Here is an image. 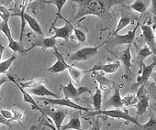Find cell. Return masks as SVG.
Wrapping results in <instances>:
<instances>
[{
	"label": "cell",
	"instance_id": "1",
	"mask_svg": "<svg viewBox=\"0 0 156 130\" xmlns=\"http://www.w3.org/2000/svg\"><path fill=\"white\" fill-rule=\"evenodd\" d=\"M78 6V11L74 20L93 15L99 18H107L110 14L111 9L116 5H121L129 0H72Z\"/></svg>",
	"mask_w": 156,
	"mask_h": 130
},
{
	"label": "cell",
	"instance_id": "2",
	"mask_svg": "<svg viewBox=\"0 0 156 130\" xmlns=\"http://www.w3.org/2000/svg\"><path fill=\"white\" fill-rule=\"evenodd\" d=\"M90 116H96V115H105L108 117L115 118V119H122L127 122L133 123L136 125H140L139 122L137 121L136 118L133 116L129 115L127 112L121 111L120 109H111V110H99V111H95V112H89Z\"/></svg>",
	"mask_w": 156,
	"mask_h": 130
},
{
	"label": "cell",
	"instance_id": "3",
	"mask_svg": "<svg viewBox=\"0 0 156 130\" xmlns=\"http://www.w3.org/2000/svg\"><path fill=\"white\" fill-rule=\"evenodd\" d=\"M139 26H140V21H137V24L132 30H129V32H127L126 34H123V35L117 34L115 36H111L110 39H107V43L109 44L110 47H115V46L123 45V44L131 45L135 40L136 31H137V29L139 28Z\"/></svg>",
	"mask_w": 156,
	"mask_h": 130
},
{
	"label": "cell",
	"instance_id": "4",
	"mask_svg": "<svg viewBox=\"0 0 156 130\" xmlns=\"http://www.w3.org/2000/svg\"><path fill=\"white\" fill-rule=\"evenodd\" d=\"M0 30H1V32L7 37L9 40V49H10L14 52H19L21 55H25L28 52L27 49L24 48L22 41L18 42L12 38V34H11V30H10L9 23L1 21V23H0Z\"/></svg>",
	"mask_w": 156,
	"mask_h": 130
},
{
	"label": "cell",
	"instance_id": "5",
	"mask_svg": "<svg viewBox=\"0 0 156 130\" xmlns=\"http://www.w3.org/2000/svg\"><path fill=\"white\" fill-rule=\"evenodd\" d=\"M105 43H107V40L104 41L103 43L99 44L98 46L82 48L80 50H78L77 51L73 52V54H71L68 59L70 60H73V61H84V60H87L93 58L94 56H96L98 54V52L99 48L101 46H103Z\"/></svg>",
	"mask_w": 156,
	"mask_h": 130
},
{
	"label": "cell",
	"instance_id": "6",
	"mask_svg": "<svg viewBox=\"0 0 156 130\" xmlns=\"http://www.w3.org/2000/svg\"><path fill=\"white\" fill-rule=\"evenodd\" d=\"M17 16H20V19H21V32H20V41H22V39H23V33H24V28H25V24L28 23L30 28L35 32L37 33L39 36H44V33L41 29V25L39 24V22L37 21V19L30 16V14L28 13H23V14H17Z\"/></svg>",
	"mask_w": 156,
	"mask_h": 130
},
{
	"label": "cell",
	"instance_id": "7",
	"mask_svg": "<svg viewBox=\"0 0 156 130\" xmlns=\"http://www.w3.org/2000/svg\"><path fill=\"white\" fill-rule=\"evenodd\" d=\"M61 88L63 93V98L65 99H73L77 100L82 94L85 93L91 94V90L86 86H81L79 88H75L73 84L72 81H69V83L66 85H61Z\"/></svg>",
	"mask_w": 156,
	"mask_h": 130
},
{
	"label": "cell",
	"instance_id": "8",
	"mask_svg": "<svg viewBox=\"0 0 156 130\" xmlns=\"http://www.w3.org/2000/svg\"><path fill=\"white\" fill-rule=\"evenodd\" d=\"M41 100L44 102L45 104H55V105H61V106H65L76 110H80V111H85V112H90V108L81 106L79 104H75L73 102L71 99H65V98H41Z\"/></svg>",
	"mask_w": 156,
	"mask_h": 130
},
{
	"label": "cell",
	"instance_id": "9",
	"mask_svg": "<svg viewBox=\"0 0 156 130\" xmlns=\"http://www.w3.org/2000/svg\"><path fill=\"white\" fill-rule=\"evenodd\" d=\"M61 19L65 21L64 26H62L61 28H56L54 26V24H51V29L54 32V36L53 37L55 39H62L64 40H68L69 38L71 37L72 33L73 32V26L71 24L70 21L65 19L63 17H61Z\"/></svg>",
	"mask_w": 156,
	"mask_h": 130
},
{
	"label": "cell",
	"instance_id": "10",
	"mask_svg": "<svg viewBox=\"0 0 156 130\" xmlns=\"http://www.w3.org/2000/svg\"><path fill=\"white\" fill-rule=\"evenodd\" d=\"M137 97H138V104H136V109H137V115H140L144 114L147 109L149 108V96L147 94V91L145 89L144 84L140 85V88L137 92Z\"/></svg>",
	"mask_w": 156,
	"mask_h": 130
},
{
	"label": "cell",
	"instance_id": "11",
	"mask_svg": "<svg viewBox=\"0 0 156 130\" xmlns=\"http://www.w3.org/2000/svg\"><path fill=\"white\" fill-rule=\"evenodd\" d=\"M53 55L56 57L57 60L55 61V63L53 65L48 67L46 70L51 74H61V73L64 72L65 70H68L69 64L65 61L63 56L58 51V50L56 48L54 49Z\"/></svg>",
	"mask_w": 156,
	"mask_h": 130
},
{
	"label": "cell",
	"instance_id": "12",
	"mask_svg": "<svg viewBox=\"0 0 156 130\" xmlns=\"http://www.w3.org/2000/svg\"><path fill=\"white\" fill-rule=\"evenodd\" d=\"M56 43L57 40L54 37L46 38L44 36H39L31 42V45L29 49H27V51L29 52L30 50L37 47H41L42 49H55Z\"/></svg>",
	"mask_w": 156,
	"mask_h": 130
},
{
	"label": "cell",
	"instance_id": "13",
	"mask_svg": "<svg viewBox=\"0 0 156 130\" xmlns=\"http://www.w3.org/2000/svg\"><path fill=\"white\" fill-rule=\"evenodd\" d=\"M43 111L45 113V115L48 117H51V119L52 120V122L54 123V126L56 127L57 130H61L62 126V123L63 120L67 115V112L64 110H51L50 108H43Z\"/></svg>",
	"mask_w": 156,
	"mask_h": 130
},
{
	"label": "cell",
	"instance_id": "14",
	"mask_svg": "<svg viewBox=\"0 0 156 130\" xmlns=\"http://www.w3.org/2000/svg\"><path fill=\"white\" fill-rule=\"evenodd\" d=\"M155 66H156V57L151 64H149V65H147L145 63L142 64V66L140 69V74L137 77V85H141L148 82L150 77L152 75L153 69L155 68Z\"/></svg>",
	"mask_w": 156,
	"mask_h": 130
},
{
	"label": "cell",
	"instance_id": "15",
	"mask_svg": "<svg viewBox=\"0 0 156 130\" xmlns=\"http://www.w3.org/2000/svg\"><path fill=\"white\" fill-rule=\"evenodd\" d=\"M141 31H142V37L144 41L146 42V45L150 47L152 53L156 55V39L155 36L153 34V31L150 26L147 25H141Z\"/></svg>",
	"mask_w": 156,
	"mask_h": 130
},
{
	"label": "cell",
	"instance_id": "16",
	"mask_svg": "<svg viewBox=\"0 0 156 130\" xmlns=\"http://www.w3.org/2000/svg\"><path fill=\"white\" fill-rule=\"evenodd\" d=\"M120 62L119 60H116V61H112V62H108V63H99V64H97L95 66L89 70L91 73L92 72H98V71H101L105 74H115L120 67Z\"/></svg>",
	"mask_w": 156,
	"mask_h": 130
},
{
	"label": "cell",
	"instance_id": "17",
	"mask_svg": "<svg viewBox=\"0 0 156 130\" xmlns=\"http://www.w3.org/2000/svg\"><path fill=\"white\" fill-rule=\"evenodd\" d=\"M9 80H10V81H12V82H13V83H14V84L17 85V87H19L20 91L21 92V94H22V95H23L24 102H26V103H29L30 104H31V105H32V106H33L35 109L39 110V111H40V112H41V114H42V115H44L46 118H47V120H48L49 122H51L52 120H51V119H50V118H49V117H48L46 115H45V113H44L43 109H41V107H40L38 104H37V103L35 102V100H34V99L31 97V95L30 94V93H29V92H27V91H25V90H24V88H23V87H21V86H20V84H18V83L15 81V79H14L13 77L9 76Z\"/></svg>",
	"mask_w": 156,
	"mask_h": 130
},
{
	"label": "cell",
	"instance_id": "18",
	"mask_svg": "<svg viewBox=\"0 0 156 130\" xmlns=\"http://www.w3.org/2000/svg\"><path fill=\"white\" fill-rule=\"evenodd\" d=\"M92 75L93 77H95V80L98 83V86L101 89V91L108 92L114 86V83L108 78L105 77L104 74H99L98 72H92Z\"/></svg>",
	"mask_w": 156,
	"mask_h": 130
},
{
	"label": "cell",
	"instance_id": "19",
	"mask_svg": "<svg viewBox=\"0 0 156 130\" xmlns=\"http://www.w3.org/2000/svg\"><path fill=\"white\" fill-rule=\"evenodd\" d=\"M28 92L35 96L38 97H44V96H50V97H54V98H58V95L51 92V90H49L43 84L34 87V88H30L28 89Z\"/></svg>",
	"mask_w": 156,
	"mask_h": 130
},
{
	"label": "cell",
	"instance_id": "20",
	"mask_svg": "<svg viewBox=\"0 0 156 130\" xmlns=\"http://www.w3.org/2000/svg\"><path fill=\"white\" fill-rule=\"evenodd\" d=\"M119 89H120V86H116L115 87L113 95L107 101L106 104H104V107L105 108H108L109 106H114L116 108H121L123 106L122 98L120 96Z\"/></svg>",
	"mask_w": 156,
	"mask_h": 130
},
{
	"label": "cell",
	"instance_id": "21",
	"mask_svg": "<svg viewBox=\"0 0 156 130\" xmlns=\"http://www.w3.org/2000/svg\"><path fill=\"white\" fill-rule=\"evenodd\" d=\"M120 12H121V14H120L121 17H120V19H119V23H118V26H117V28H116L114 33L112 34V36H115V35L119 34V32L121 29H123L125 27L129 26V25L132 22V20L134 19V18L131 17V16L129 15L130 13H129L128 10H127V12H125V11L122 9Z\"/></svg>",
	"mask_w": 156,
	"mask_h": 130
},
{
	"label": "cell",
	"instance_id": "22",
	"mask_svg": "<svg viewBox=\"0 0 156 130\" xmlns=\"http://www.w3.org/2000/svg\"><path fill=\"white\" fill-rule=\"evenodd\" d=\"M130 47L131 45H128L127 49L124 50L121 54H120V60L122 62V64L124 65V69L125 72L127 73V74L131 75V53H130Z\"/></svg>",
	"mask_w": 156,
	"mask_h": 130
},
{
	"label": "cell",
	"instance_id": "23",
	"mask_svg": "<svg viewBox=\"0 0 156 130\" xmlns=\"http://www.w3.org/2000/svg\"><path fill=\"white\" fill-rule=\"evenodd\" d=\"M151 54H153V53H152L151 50L150 49V47H149L148 45L143 46V47L139 50V52H138V54H137V57H136V59H135V62L138 64V66L140 67H140L142 66V64L144 63L145 59H146L147 57H149L150 55H151Z\"/></svg>",
	"mask_w": 156,
	"mask_h": 130
},
{
	"label": "cell",
	"instance_id": "24",
	"mask_svg": "<svg viewBox=\"0 0 156 130\" xmlns=\"http://www.w3.org/2000/svg\"><path fill=\"white\" fill-rule=\"evenodd\" d=\"M68 72H69V74L72 78V80H73L75 83L79 84L83 78V76L85 75V74L87 73H90V71H84V70H81V69H78L74 66H72V65H69L68 67Z\"/></svg>",
	"mask_w": 156,
	"mask_h": 130
},
{
	"label": "cell",
	"instance_id": "25",
	"mask_svg": "<svg viewBox=\"0 0 156 130\" xmlns=\"http://www.w3.org/2000/svg\"><path fill=\"white\" fill-rule=\"evenodd\" d=\"M67 129H73V130H84L81 127V120L80 117L76 115L72 117L67 124L62 126L61 130H67Z\"/></svg>",
	"mask_w": 156,
	"mask_h": 130
},
{
	"label": "cell",
	"instance_id": "26",
	"mask_svg": "<svg viewBox=\"0 0 156 130\" xmlns=\"http://www.w3.org/2000/svg\"><path fill=\"white\" fill-rule=\"evenodd\" d=\"M92 104H93L94 109L96 111L101 110V106H102V91L99 88V86H98L97 84H96V92L92 96Z\"/></svg>",
	"mask_w": 156,
	"mask_h": 130
},
{
	"label": "cell",
	"instance_id": "27",
	"mask_svg": "<svg viewBox=\"0 0 156 130\" xmlns=\"http://www.w3.org/2000/svg\"><path fill=\"white\" fill-rule=\"evenodd\" d=\"M134 130H156V117L151 115L149 120L145 124L136 125Z\"/></svg>",
	"mask_w": 156,
	"mask_h": 130
},
{
	"label": "cell",
	"instance_id": "28",
	"mask_svg": "<svg viewBox=\"0 0 156 130\" xmlns=\"http://www.w3.org/2000/svg\"><path fill=\"white\" fill-rule=\"evenodd\" d=\"M66 2H67V0H48V1L46 2V4H53L56 7L57 14H56V19H55L53 24H55V22L58 19H61V17H62L61 12H62V8Z\"/></svg>",
	"mask_w": 156,
	"mask_h": 130
},
{
	"label": "cell",
	"instance_id": "29",
	"mask_svg": "<svg viewBox=\"0 0 156 130\" xmlns=\"http://www.w3.org/2000/svg\"><path fill=\"white\" fill-rule=\"evenodd\" d=\"M17 59V56L14 54L12 55L9 59L6 60H1V62H0V74H7L8 70L11 67V65L13 63V61Z\"/></svg>",
	"mask_w": 156,
	"mask_h": 130
},
{
	"label": "cell",
	"instance_id": "30",
	"mask_svg": "<svg viewBox=\"0 0 156 130\" xmlns=\"http://www.w3.org/2000/svg\"><path fill=\"white\" fill-rule=\"evenodd\" d=\"M122 103L123 105L129 107V106H136L138 104V97L137 94H128L122 98Z\"/></svg>",
	"mask_w": 156,
	"mask_h": 130
},
{
	"label": "cell",
	"instance_id": "31",
	"mask_svg": "<svg viewBox=\"0 0 156 130\" xmlns=\"http://www.w3.org/2000/svg\"><path fill=\"white\" fill-rule=\"evenodd\" d=\"M129 9L135 12L142 14L146 11L147 7L145 6V4L142 1H140V0H135V1L129 6Z\"/></svg>",
	"mask_w": 156,
	"mask_h": 130
},
{
	"label": "cell",
	"instance_id": "32",
	"mask_svg": "<svg viewBox=\"0 0 156 130\" xmlns=\"http://www.w3.org/2000/svg\"><path fill=\"white\" fill-rule=\"evenodd\" d=\"M42 82H43V79H39V78H37V79H32V80H30V81H28V82H26V83H21V84H20V86L23 87L24 89H25V88H26V89H30V88H34V87H36V86L41 84Z\"/></svg>",
	"mask_w": 156,
	"mask_h": 130
},
{
	"label": "cell",
	"instance_id": "33",
	"mask_svg": "<svg viewBox=\"0 0 156 130\" xmlns=\"http://www.w3.org/2000/svg\"><path fill=\"white\" fill-rule=\"evenodd\" d=\"M0 17H1V21L9 23V19L12 17V15L10 14L9 10L6 7L1 5V7H0Z\"/></svg>",
	"mask_w": 156,
	"mask_h": 130
},
{
	"label": "cell",
	"instance_id": "34",
	"mask_svg": "<svg viewBox=\"0 0 156 130\" xmlns=\"http://www.w3.org/2000/svg\"><path fill=\"white\" fill-rule=\"evenodd\" d=\"M73 33H74V36H75L76 39L80 43H85L87 41V36H86V34H85V32L83 30L73 27Z\"/></svg>",
	"mask_w": 156,
	"mask_h": 130
},
{
	"label": "cell",
	"instance_id": "35",
	"mask_svg": "<svg viewBox=\"0 0 156 130\" xmlns=\"http://www.w3.org/2000/svg\"><path fill=\"white\" fill-rule=\"evenodd\" d=\"M11 110L13 112V119H12V121L21 122V120L25 117V113L22 112L20 109L16 108V107H13Z\"/></svg>",
	"mask_w": 156,
	"mask_h": 130
},
{
	"label": "cell",
	"instance_id": "36",
	"mask_svg": "<svg viewBox=\"0 0 156 130\" xmlns=\"http://www.w3.org/2000/svg\"><path fill=\"white\" fill-rule=\"evenodd\" d=\"M0 115H1V116H3L4 118H6L7 120L9 121H12L13 119V112L12 110H7V109H2L0 110Z\"/></svg>",
	"mask_w": 156,
	"mask_h": 130
},
{
	"label": "cell",
	"instance_id": "37",
	"mask_svg": "<svg viewBox=\"0 0 156 130\" xmlns=\"http://www.w3.org/2000/svg\"><path fill=\"white\" fill-rule=\"evenodd\" d=\"M89 130H101V123H100V121H99L98 115V118L96 119V121H95L93 126H92Z\"/></svg>",
	"mask_w": 156,
	"mask_h": 130
},
{
	"label": "cell",
	"instance_id": "38",
	"mask_svg": "<svg viewBox=\"0 0 156 130\" xmlns=\"http://www.w3.org/2000/svg\"><path fill=\"white\" fill-rule=\"evenodd\" d=\"M30 3V0H22V5H21V10H20V14H23L25 13V9L28 6V4ZM19 14V15H20Z\"/></svg>",
	"mask_w": 156,
	"mask_h": 130
},
{
	"label": "cell",
	"instance_id": "39",
	"mask_svg": "<svg viewBox=\"0 0 156 130\" xmlns=\"http://www.w3.org/2000/svg\"><path fill=\"white\" fill-rule=\"evenodd\" d=\"M151 10L156 17V0H151Z\"/></svg>",
	"mask_w": 156,
	"mask_h": 130
},
{
	"label": "cell",
	"instance_id": "40",
	"mask_svg": "<svg viewBox=\"0 0 156 130\" xmlns=\"http://www.w3.org/2000/svg\"><path fill=\"white\" fill-rule=\"evenodd\" d=\"M4 50H5V47L2 44H0V56H1V59H2V55H3Z\"/></svg>",
	"mask_w": 156,
	"mask_h": 130
},
{
	"label": "cell",
	"instance_id": "41",
	"mask_svg": "<svg viewBox=\"0 0 156 130\" xmlns=\"http://www.w3.org/2000/svg\"><path fill=\"white\" fill-rule=\"evenodd\" d=\"M150 106H151V108L154 112H156V102H153Z\"/></svg>",
	"mask_w": 156,
	"mask_h": 130
},
{
	"label": "cell",
	"instance_id": "42",
	"mask_svg": "<svg viewBox=\"0 0 156 130\" xmlns=\"http://www.w3.org/2000/svg\"><path fill=\"white\" fill-rule=\"evenodd\" d=\"M151 96H152L153 100H154V101H156V90L151 92Z\"/></svg>",
	"mask_w": 156,
	"mask_h": 130
},
{
	"label": "cell",
	"instance_id": "43",
	"mask_svg": "<svg viewBox=\"0 0 156 130\" xmlns=\"http://www.w3.org/2000/svg\"><path fill=\"white\" fill-rule=\"evenodd\" d=\"M152 80H153L154 84H155V86H156V72L152 74Z\"/></svg>",
	"mask_w": 156,
	"mask_h": 130
},
{
	"label": "cell",
	"instance_id": "44",
	"mask_svg": "<svg viewBox=\"0 0 156 130\" xmlns=\"http://www.w3.org/2000/svg\"><path fill=\"white\" fill-rule=\"evenodd\" d=\"M46 125H47V126H49V127H51V128L52 130H57L55 126H53L52 125H51V124H49V123H48V124H46Z\"/></svg>",
	"mask_w": 156,
	"mask_h": 130
},
{
	"label": "cell",
	"instance_id": "45",
	"mask_svg": "<svg viewBox=\"0 0 156 130\" xmlns=\"http://www.w3.org/2000/svg\"><path fill=\"white\" fill-rule=\"evenodd\" d=\"M154 23H155V28H156V17L154 18ZM155 39H156V30H155Z\"/></svg>",
	"mask_w": 156,
	"mask_h": 130
},
{
	"label": "cell",
	"instance_id": "46",
	"mask_svg": "<svg viewBox=\"0 0 156 130\" xmlns=\"http://www.w3.org/2000/svg\"><path fill=\"white\" fill-rule=\"evenodd\" d=\"M41 1H43V2H44V3H46V2H47V1H48V0H41Z\"/></svg>",
	"mask_w": 156,
	"mask_h": 130
},
{
	"label": "cell",
	"instance_id": "47",
	"mask_svg": "<svg viewBox=\"0 0 156 130\" xmlns=\"http://www.w3.org/2000/svg\"><path fill=\"white\" fill-rule=\"evenodd\" d=\"M34 1V0H30V2H33Z\"/></svg>",
	"mask_w": 156,
	"mask_h": 130
},
{
	"label": "cell",
	"instance_id": "48",
	"mask_svg": "<svg viewBox=\"0 0 156 130\" xmlns=\"http://www.w3.org/2000/svg\"><path fill=\"white\" fill-rule=\"evenodd\" d=\"M9 2H11V1H12V0H9Z\"/></svg>",
	"mask_w": 156,
	"mask_h": 130
}]
</instances>
